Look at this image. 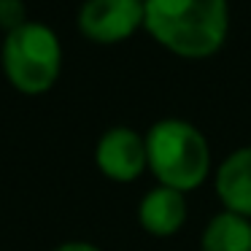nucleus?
I'll return each mask as SVG.
<instances>
[{
  "label": "nucleus",
  "instance_id": "1",
  "mask_svg": "<svg viewBox=\"0 0 251 251\" xmlns=\"http://www.w3.org/2000/svg\"><path fill=\"white\" fill-rule=\"evenodd\" d=\"M143 30L181 60H208L227 44L229 0H143Z\"/></svg>",
  "mask_w": 251,
  "mask_h": 251
},
{
  "label": "nucleus",
  "instance_id": "2",
  "mask_svg": "<svg viewBox=\"0 0 251 251\" xmlns=\"http://www.w3.org/2000/svg\"><path fill=\"white\" fill-rule=\"evenodd\" d=\"M149 173L157 184L178 189L184 195L200 189L213 173L211 143L205 132L178 116L157 119L146 132Z\"/></svg>",
  "mask_w": 251,
  "mask_h": 251
},
{
  "label": "nucleus",
  "instance_id": "3",
  "mask_svg": "<svg viewBox=\"0 0 251 251\" xmlns=\"http://www.w3.org/2000/svg\"><path fill=\"white\" fill-rule=\"evenodd\" d=\"M3 76L22 95H46L62 73V41L49 25L27 19L6 33L0 46Z\"/></svg>",
  "mask_w": 251,
  "mask_h": 251
},
{
  "label": "nucleus",
  "instance_id": "4",
  "mask_svg": "<svg viewBox=\"0 0 251 251\" xmlns=\"http://www.w3.org/2000/svg\"><path fill=\"white\" fill-rule=\"evenodd\" d=\"M76 25L92 44H125L143 30V0H84Z\"/></svg>",
  "mask_w": 251,
  "mask_h": 251
},
{
  "label": "nucleus",
  "instance_id": "5",
  "mask_svg": "<svg viewBox=\"0 0 251 251\" xmlns=\"http://www.w3.org/2000/svg\"><path fill=\"white\" fill-rule=\"evenodd\" d=\"M95 165L114 184H132L149 170L146 138L135 127H108L95 143Z\"/></svg>",
  "mask_w": 251,
  "mask_h": 251
},
{
  "label": "nucleus",
  "instance_id": "6",
  "mask_svg": "<svg viewBox=\"0 0 251 251\" xmlns=\"http://www.w3.org/2000/svg\"><path fill=\"white\" fill-rule=\"evenodd\" d=\"M189 216L186 195L170 186H151L138 202V224L151 238H173Z\"/></svg>",
  "mask_w": 251,
  "mask_h": 251
},
{
  "label": "nucleus",
  "instance_id": "7",
  "mask_svg": "<svg viewBox=\"0 0 251 251\" xmlns=\"http://www.w3.org/2000/svg\"><path fill=\"white\" fill-rule=\"evenodd\" d=\"M213 192L224 211L251 219V143L229 151L216 165Z\"/></svg>",
  "mask_w": 251,
  "mask_h": 251
},
{
  "label": "nucleus",
  "instance_id": "8",
  "mask_svg": "<svg viewBox=\"0 0 251 251\" xmlns=\"http://www.w3.org/2000/svg\"><path fill=\"white\" fill-rule=\"evenodd\" d=\"M200 251H251V219L222 208L202 227Z\"/></svg>",
  "mask_w": 251,
  "mask_h": 251
},
{
  "label": "nucleus",
  "instance_id": "9",
  "mask_svg": "<svg viewBox=\"0 0 251 251\" xmlns=\"http://www.w3.org/2000/svg\"><path fill=\"white\" fill-rule=\"evenodd\" d=\"M27 22V8H25V0H0V27L11 33L19 25Z\"/></svg>",
  "mask_w": 251,
  "mask_h": 251
},
{
  "label": "nucleus",
  "instance_id": "10",
  "mask_svg": "<svg viewBox=\"0 0 251 251\" xmlns=\"http://www.w3.org/2000/svg\"><path fill=\"white\" fill-rule=\"evenodd\" d=\"M51 251H103V249L89 243V240H65V243L54 246Z\"/></svg>",
  "mask_w": 251,
  "mask_h": 251
}]
</instances>
